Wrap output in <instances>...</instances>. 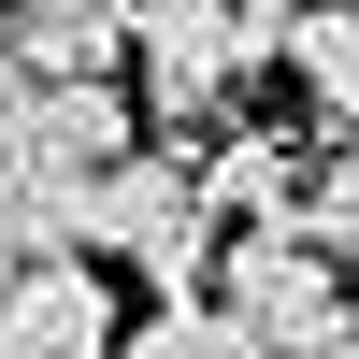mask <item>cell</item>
<instances>
[{
    "instance_id": "8",
    "label": "cell",
    "mask_w": 359,
    "mask_h": 359,
    "mask_svg": "<svg viewBox=\"0 0 359 359\" xmlns=\"http://www.w3.org/2000/svg\"><path fill=\"white\" fill-rule=\"evenodd\" d=\"M287 86L316 158H359V15H287Z\"/></svg>"
},
{
    "instance_id": "4",
    "label": "cell",
    "mask_w": 359,
    "mask_h": 359,
    "mask_svg": "<svg viewBox=\"0 0 359 359\" xmlns=\"http://www.w3.org/2000/svg\"><path fill=\"white\" fill-rule=\"evenodd\" d=\"M130 86H0V187L72 216L101 172H130Z\"/></svg>"
},
{
    "instance_id": "6",
    "label": "cell",
    "mask_w": 359,
    "mask_h": 359,
    "mask_svg": "<svg viewBox=\"0 0 359 359\" xmlns=\"http://www.w3.org/2000/svg\"><path fill=\"white\" fill-rule=\"evenodd\" d=\"M130 15L115 0H15L0 15V86H115Z\"/></svg>"
},
{
    "instance_id": "12",
    "label": "cell",
    "mask_w": 359,
    "mask_h": 359,
    "mask_svg": "<svg viewBox=\"0 0 359 359\" xmlns=\"http://www.w3.org/2000/svg\"><path fill=\"white\" fill-rule=\"evenodd\" d=\"M316 359H359V316H345V331H331V345H316Z\"/></svg>"
},
{
    "instance_id": "2",
    "label": "cell",
    "mask_w": 359,
    "mask_h": 359,
    "mask_svg": "<svg viewBox=\"0 0 359 359\" xmlns=\"http://www.w3.org/2000/svg\"><path fill=\"white\" fill-rule=\"evenodd\" d=\"M130 57H144L158 130L216 144V130H245V86L287 57V15H259V0H158V15H130Z\"/></svg>"
},
{
    "instance_id": "9",
    "label": "cell",
    "mask_w": 359,
    "mask_h": 359,
    "mask_svg": "<svg viewBox=\"0 0 359 359\" xmlns=\"http://www.w3.org/2000/svg\"><path fill=\"white\" fill-rule=\"evenodd\" d=\"M287 230H302V245H316V259L359 287V158H316V172H302V216H287Z\"/></svg>"
},
{
    "instance_id": "11",
    "label": "cell",
    "mask_w": 359,
    "mask_h": 359,
    "mask_svg": "<svg viewBox=\"0 0 359 359\" xmlns=\"http://www.w3.org/2000/svg\"><path fill=\"white\" fill-rule=\"evenodd\" d=\"M43 259H72V216H57V201H29V187H0V302H15Z\"/></svg>"
},
{
    "instance_id": "5",
    "label": "cell",
    "mask_w": 359,
    "mask_h": 359,
    "mask_svg": "<svg viewBox=\"0 0 359 359\" xmlns=\"http://www.w3.org/2000/svg\"><path fill=\"white\" fill-rule=\"evenodd\" d=\"M130 345V302H115V273H86V259H43V273L0 302V359H115Z\"/></svg>"
},
{
    "instance_id": "10",
    "label": "cell",
    "mask_w": 359,
    "mask_h": 359,
    "mask_svg": "<svg viewBox=\"0 0 359 359\" xmlns=\"http://www.w3.org/2000/svg\"><path fill=\"white\" fill-rule=\"evenodd\" d=\"M115 359H259V345L230 331L216 302H144V316H130V345H115Z\"/></svg>"
},
{
    "instance_id": "1",
    "label": "cell",
    "mask_w": 359,
    "mask_h": 359,
    "mask_svg": "<svg viewBox=\"0 0 359 359\" xmlns=\"http://www.w3.org/2000/svg\"><path fill=\"white\" fill-rule=\"evenodd\" d=\"M216 245L230 230L201 216V172L172 158V144H144L130 172H101V187L72 201V259L86 273H144L158 302H201V287H216Z\"/></svg>"
},
{
    "instance_id": "7",
    "label": "cell",
    "mask_w": 359,
    "mask_h": 359,
    "mask_svg": "<svg viewBox=\"0 0 359 359\" xmlns=\"http://www.w3.org/2000/svg\"><path fill=\"white\" fill-rule=\"evenodd\" d=\"M187 172H201V216H216V230H287V216H302L316 144H287V130H216Z\"/></svg>"
},
{
    "instance_id": "3",
    "label": "cell",
    "mask_w": 359,
    "mask_h": 359,
    "mask_svg": "<svg viewBox=\"0 0 359 359\" xmlns=\"http://www.w3.org/2000/svg\"><path fill=\"white\" fill-rule=\"evenodd\" d=\"M201 302H216V316H230V331H245L259 359H316V345H331L345 316H359V287H345L331 259L302 245V230H230V245H216V287H201Z\"/></svg>"
}]
</instances>
